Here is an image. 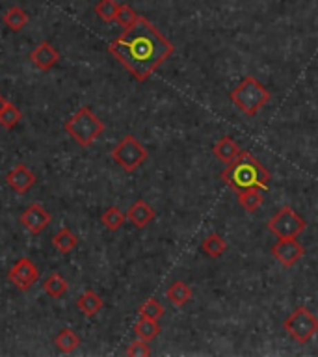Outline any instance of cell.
Returning <instances> with one entry per match:
<instances>
[{"label": "cell", "mask_w": 318, "mask_h": 357, "mask_svg": "<svg viewBox=\"0 0 318 357\" xmlns=\"http://www.w3.org/2000/svg\"><path fill=\"white\" fill-rule=\"evenodd\" d=\"M109 51L138 82H145L174 54L175 47L155 28V24L140 15L131 28H125L118 39L110 43Z\"/></svg>", "instance_id": "obj_1"}, {"label": "cell", "mask_w": 318, "mask_h": 357, "mask_svg": "<svg viewBox=\"0 0 318 357\" xmlns=\"http://www.w3.org/2000/svg\"><path fill=\"white\" fill-rule=\"evenodd\" d=\"M270 172L247 151H242L222 172V181L236 194L247 188H270Z\"/></svg>", "instance_id": "obj_2"}, {"label": "cell", "mask_w": 318, "mask_h": 357, "mask_svg": "<svg viewBox=\"0 0 318 357\" xmlns=\"http://www.w3.org/2000/svg\"><path fill=\"white\" fill-rule=\"evenodd\" d=\"M66 132L82 147H88L104 132V123L90 107H82L66 121Z\"/></svg>", "instance_id": "obj_3"}, {"label": "cell", "mask_w": 318, "mask_h": 357, "mask_svg": "<svg viewBox=\"0 0 318 357\" xmlns=\"http://www.w3.org/2000/svg\"><path fill=\"white\" fill-rule=\"evenodd\" d=\"M234 107L246 116H255L261 108L270 101V91L264 88L255 77H246L229 93Z\"/></svg>", "instance_id": "obj_4"}, {"label": "cell", "mask_w": 318, "mask_h": 357, "mask_svg": "<svg viewBox=\"0 0 318 357\" xmlns=\"http://www.w3.org/2000/svg\"><path fill=\"white\" fill-rule=\"evenodd\" d=\"M112 158H114L118 166H121V170L132 173L136 172L147 161V149L136 138L132 136V134H127L114 147Z\"/></svg>", "instance_id": "obj_5"}, {"label": "cell", "mask_w": 318, "mask_h": 357, "mask_svg": "<svg viewBox=\"0 0 318 357\" xmlns=\"http://www.w3.org/2000/svg\"><path fill=\"white\" fill-rule=\"evenodd\" d=\"M283 327L296 342L306 345L318 333V318L307 307H298L283 322Z\"/></svg>", "instance_id": "obj_6"}, {"label": "cell", "mask_w": 318, "mask_h": 357, "mask_svg": "<svg viewBox=\"0 0 318 357\" xmlns=\"http://www.w3.org/2000/svg\"><path fill=\"white\" fill-rule=\"evenodd\" d=\"M306 220L290 207H283L274 218L268 221V229L277 238H296L306 229Z\"/></svg>", "instance_id": "obj_7"}, {"label": "cell", "mask_w": 318, "mask_h": 357, "mask_svg": "<svg viewBox=\"0 0 318 357\" xmlns=\"http://www.w3.org/2000/svg\"><path fill=\"white\" fill-rule=\"evenodd\" d=\"M8 280L13 286H17L19 291H28L39 280V270L28 257H23L8 270Z\"/></svg>", "instance_id": "obj_8"}, {"label": "cell", "mask_w": 318, "mask_h": 357, "mask_svg": "<svg viewBox=\"0 0 318 357\" xmlns=\"http://www.w3.org/2000/svg\"><path fill=\"white\" fill-rule=\"evenodd\" d=\"M303 253H306V250L296 238H279L277 244H274V248H272V255L287 268L294 266L296 262L303 257Z\"/></svg>", "instance_id": "obj_9"}, {"label": "cell", "mask_w": 318, "mask_h": 357, "mask_svg": "<svg viewBox=\"0 0 318 357\" xmlns=\"http://www.w3.org/2000/svg\"><path fill=\"white\" fill-rule=\"evenodd\" d=\"M48 223H50V214L41 203H32L21 214V226L32 235L43 232V229H47Z\"/></svg>", "instance_id": "obj_10"}, {"label": "cell", "mask_w": 318, "mask_h": 357, "mask_svg": "<svg viewBox=\"0 0 318 357\" xmlns=\"http://www.w3.org/2000/svg\"><path fill=\"white\" fill-rule=\"evenodd\" d=\"M6 183L13 192H17V194H26L32 186L36 185V175H34L28 167L24 166V164H19V166H15L12 172L8 173Z\"/></svg>", "instance_id": "obj_11"}, {"label": "cell", "mask_w": 318, "mask_h": 357, "mask_svg": "<svg viewBox=\"0 0 318 357\" xmlns=\"http://www.w3.org/2000/svg\"><path fill=\"white\" fill-rule=\"evenodd\" d=\"M58 60H60V53L47 42L39 43L30 53V62L37 69H41V71L53 69L58 64Z\"/></svg>", "instance_id": "obj_12"}, {"label": "cell", "mask_w": 318, "mask_h": 357, "mask_svg": "<svg viewBox=\"0 0 318 357\" xmlns=\"http://www.w3.org/2000/svg\"><path fill=\"white\" fill-rule=\"evenodd\" d=\"M127 220L131 221L132 226H136L138 229H144L145 226H149L151 221L155 220V210L149 203H145L144 199H138L136 203H132L129 210H127Z\"/></svg>", "instance_id": "obj_13"}, {"label": "cell", "mask_w": 318, "mask_h": 357, "mask_svg": "<svg viewBox=\"0 0 318 357\" xmlns=\"http://www.w3.org/2000/svg\"><path fill=\"white\" fill-rule=\"evenodd\" d=\"M241 153V147L236 145V142H234L233 138L229 136H223L216 145H212V155L216 156L218 161L225 162V164L233 162Z\"/></svg>", "instance_id": "obj_14"}, {"label": "cell", "mask_w": 318, "mask_h": 357, "mask_svg": "<svg viewBox=\"0 0 318 357\" xmlns=\"http://www.w3.org/2000/svg\"><path fill=\"white\" fill-rule=\"evenodd\" d=\"M77 305H78V309L82 311L86 316H95L101 313L102 300L97 292L86 291L84 294L77 300Z\"/></svg>", "instance_id": "obj_15"}, {"label": "cell", "mask_w": 318, "mask_h": 357, "mask_svg": "<svg viewBox=\"0 0 318 357\" xmlns=\"http://www.w3.org/2000/svg\"><path fill=\"white\" fill-rule=\"evenodd\" d=\"M166 296H168V300L171 304L180 307V305L188 304V302L192 300V289H190L185 281H175V283L169 285Z\"/></svg>", "instance_id": "obj_16"}, {"label": "cell", "mask_w": 318, "mask_h": 357, "mask_svg": "<svg viewBox=\"0 0 318 357\" xmlns=\"http://www.w3.org/2000/svg\"><path fill=\"white\" fill-rule=\"evenodd\" d=\"M134 333L136 337L142 340H153L155 337H158L160 333V324L158 320H153V318H145V316H140V320L136 322V326H134Z\"/></svg>", "instance_id": "obj_17"}, {"label": "cell", "mask_w": 318, "mask_h": 357, "mask_svg": "<svg viewBox=\"0 0 318 357\" xmlns=\"http://www.w3.org/2000/svg\"><path fill=\"white\" fill-rule=\"evenodd\" d=\"M261 188H247V190H242L238 192V203H241V207L247 212H255L264 201V196Z\"/></svg>", "instance_id": "obj_18"}, {"label": "cell", "mask_w": 318, "mask_h": 357, "mask_svg": "<svg viewBox=\"0 0 318 357\" xmlns=\"http://www.w3.org/2000/svg\"><path fill=\"white\" fill-rule=\"evenodd\" d=\"M53 244H55V248L60 251V253H71V251L78 246V237L75 232L69 231L67 227H64V229H60V231L55 235Z\"/></svg>", "instance_id": "obj_19"}, {"label": "cell", "mask_w": 318, "mask_h": 357, "mask_svg": "<svg viewBox=\"0 0 318 357\" xmlns=\"http://www.w3.org/2000/svg\"><path fill=\"white\" fill-rule=\"evenodd\" d=\"M43 289H45V292H47L48 296L58 300V298H62L66 294L67 289H69V283H67L64 275L50 274L47 280H45V283H43Z\"/></svg>", "instance_id": "obj_20"}, {"label": "cell", "mask_w": 318, "mask_h": 357, "mask_svg": "<svg viewBox=\"0 0 318 357\" xmlns=\"http://www.w3.org/2000/svg\"><path fill=\"white\" fill-rule=\"evenodd\" d=\"M201 250L207 253L209 257H222L227 250V244H225V240L222 238V235H218V232H212L209 237L205 238L203 244H201Z\"/></svg>", "instance_id": "obj_21"}, {"label": "cell", "mask_w": 318, "mask_h": 357, "mask_svg": "<svg viewBox=\"0 0 318 357\" xmlns=\"http://www.w3.org/2000/svg\"><path fill=\"white\" fill-rule=\"evenodd\" d=\"M2 19H4V24H6L8 28L13 30V32H19V30L24 28V24L28 23V13L24 12L23 8L13 6L4 13Z\"/></svg>", "instance_id": "obj_22"}, {"label": "cell", "mask_w": 318, "mask_h": 357, "mask_svg": "<svg viewBox=\"0 0 318 357\" xmlns=\"http://www.w3.org/2000/svg\"><path fill=\"white\" fill-rule=\"evenodd\" d=\"M23 119V113L13 102H4V107L0 108V125L4 129H13L19 125V121Z\"/></svg>", "instance_id": "obj_23"}, {"label": "cell", "mask_w": 318, "mask_h": 357, "mask_svg": "<svg viewBox=\"0 0 318 357\" xmlns=\"http://www.w3.org/2000/svg\"><path fill=\"white\" fill-rule=\"evenodd\" d=\"M56 346L60 348L64 354H71V351H75L80 346V339H78V335L73 331V329H69V327H66V329H62L60 333L56 335L55 339Z\"/></svg>", "instance_id": "obj_24"}, {"label": "cell", "mask_w": 318, "mask_h": 357, "mask_svg": "<svg viewBox=\"0 0 318 357\" xmlns=\"http://www.w3.org/2000/svg\"><path fill=\"white\" fill-rule=\"evenodd\" d=\"M125 218L127 214H123L120 208L110 207L102 212L101 221H102V226L106 227V229H110V231H118V229L125 223Z\"/></svg>", "instance_id": "obj_25"}, {"label": "cell", "mask_w": 318, "mask_h": 357, "mask_svg": "<svg viewBox=\"0 0 318 357\" xmlns=\"http://www.w3.org/2000/svg\"><path fill=\"white\" fill-rule=\"evenodd\" d=\"M118 8H120V4L115 0H99L95 4L97 17L101 19L102 23H114Z\"/></svg>", "instance_id": "obj_26"}, {"label": "cell", "mask_w": 318, "mask_h": 357, "mask_svg": "<svg viewBox=\"0 0 318 357\" xmlns=\"http://www.w3.org/2000/svg\"><path fill=\"white\" fill-rule=\"evenodd\" d=\"M138 13L134 12L129 4H120L118 13H115V23L121 24L123 28H131L132 24L138 21Z\"/></svg>", "instance_id": "obj_27"}, {"label": "cell", "mask_w": 318, "mask_h": 357, "mask_svg": "<svg viewBox=\"0 0 318 357\" xmlns=\"http://www.w3.org/2000/svg\"><path fill=\"white\" fill-rule=\"evenodd\" d=\"M164 315V307L160 305L158 300L155 298H149L142 307H140V316H145V318H153V320H160Z\"/></svg>", "instance_id": "obj_28"}, {"label": "cell", "mask_w": 318, "mask_h": 357, "mask_svg": "<svg viewBox=\"0 0 318 357\" xmlns=\"http://www.w3.org/2000/svg\"><path fill=\"white\" fill-rule=\"evenodd\" d=\"M127 356L131 357H147L151 356V350L149 346H147V340H134V342H131L129 345V348H127Z\"/></svg>", "instance_id": "obj_29"}, {"label": "cell", "mask_w": 318, "mask_h": 357, "mask_svg": "<svg viewBox=\"0 0 318 357\" xmlns=\"http://www.w3.org/2000/svg\"><path fill=\"white\" fill-rule=\"evenodd\" d=\"M4 102H6V101H4V99H2V95H0V108L4 107Z\"/></svg>", "instance_id": "obj_30"}]
</instances>
